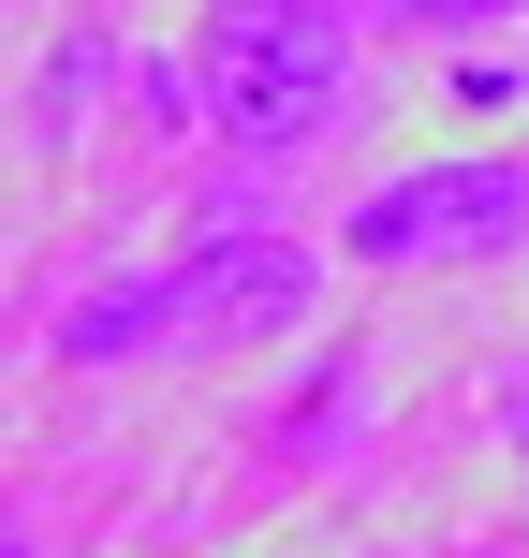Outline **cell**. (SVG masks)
Returning <instances> with one entry per match:
<instances>
[{
  "mask_svg": "<svg viewBox=\"0 0 529 558\" xmlns=\"http://www.w3.org/2000/svg\"><path fill=\"white\" fill-rule=\"evenodd\" d=\"M192 104L221 118V147H309L353 104V15L338 0H206Z\"/></svg>",
  "mask_w": 529,
  "mask_h": 558,
  "instance_id": "1",
  "label": "cell"
},
{
  "mask_svg": "<svg viewBox=\"0 0 529 558\" xmlns=\"http://www.w3.org/2000/svg\"><path fill=\"white\" fill-rule=\"evenodd\" d=\"M529 235V162H501V147H471V162H412V177H383V192L338 221V251L353 265H485V251H515Z\"/></svg>",
  "mask_w": 529,
  "mask_h": 558,
  "instance_id": "2",
  "label": "cell"
},
{
  "mask_svg": "<svg viewBox=\"0 0 529 558\" xmlns=\"http://www.w3.org/2000/svg\"><path fill=\"white\" fill-rule=\"evenodd\" d=\"M309 294H324V265H309L294 235H206L192 265H163L177 338H294Z\"/></svg>",
  "mask_w": 529,
  "mask_h": 558,
  "instance_id": "3",
  "label": "cell"
},
{
  "mask_svg": "<svg viewBox=\"0 0 529 558\" xmlns=\"http://www.w3.org/2000/svg\"><path fill=\"white\" fill-rule=\"evenodd\" d=\"M147 338H177L163 279H104V294L59 308V367H118V353H147Z\"/></svg>",
  "mask_w": 529,
  "mask_h": 558,
  "instance_id": "4",
  "label": "cell"
},
{
  "mask_svg": "<svg viewBox=\"0 0 529 558\" xmlns=\"http://www.w3.org/2000/svg\"><path fill=\"white\" fill-rule=\"evenodd\" d=\"M383 15H412V29H471V15H515V0H383Z\"/></svg>",
  "mask_w": 529,
  "mask_h": 558,
  "instance_id": "5",
  "label": "cell"
},
{
  "mask_svg": "<svg viewBox=\"0 0 529 558\" xmlns=\"http://www.w3.org/2000/svg\"><path fill=\"white\" fill-rule=\"evenodd\" d=\"M501 441H515V471H529V367L501 383Z\"/></svg>",
  "mask_w": 529,
  "mask_h": 558,
  "instance_id": "6",
  "label": "cell"
},
{
  "mask_svg": "<svg viewBox=\"0 0 529 558\" xmlns=\"http://www.w3.org/2000/svg\"><path fill=\"white\" fill-rule=\"evenodd\" d=\"M0 558H29V544H0Z\"/></svg>",
  "mask_w": 529,
  "mask_h": 558,
  "instance_id": "7",
  "label": "cell"
}]
</instances>
